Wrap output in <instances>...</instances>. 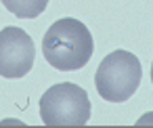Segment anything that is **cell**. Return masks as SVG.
Masks as SVG:
<instances>
[{
    "instance_id": "cell-5",
    "label": "cell",
    "mask_w": 153,
    "mask_h": 128,
    "mask_svg": "<svg viewBox=\"0 0 153 128\" xmlns=\"http://www.w3.org/2000/svg\"><path fill=\"white\" fill-rule=\"evenodd\" d=\"M2 4L21 19H34L44 13L48 0H2Z\"/></svg>"
},
{
    "instance_id": "cell-1",
    "label": "cell",
    "mask_w": 153,
    "mask_h": 128,
    "mask_svg": "<svg viewBox=\"0 0 153 128\" xmlns=\"http://www.w3.org/2000/svg\"><path fill=\"white\" fill-rule=\"evenodd\" d=\"M92 51V34L82 21L71 17L55 21L42 38V55L59 71L82 69L90 61Z\"/></svg>"
},
{
    "instance_id": "cell-3",
    "label": "cell",
    "mask_w": 153,
    "mask_h": 128,
    "mask_svg": "<svg viewBox=\"0 0 153 128\" xmlns=\"http://www.w3.org/2000/svg\"><path fill=\"white\" fill-rule=\"evenodd\" d=\"M90 109L88 92L74 82H59L40 97V118L46 126H84Z\"/></svg>"
},
{
    "instance_id": "cell-6",
    "label": "cell",
    "mask_w": 153,
    "mask_h": 128,
    "mask_svg": "<svg viewBox=\"0 0 153 128\" xmlns=\"http://www.w3.org/2000/svg\"><path fill=\"white\" fill-rule=\"evenodd\" d=\"M151 82H153V63H151Z\"/></svg>"
},
{
    "instance_id": "cell-4",
    "label": "cell",
    "mask_w": 153,
    "mask_h": 128,
    "mask_svg": "<svg viewBox=\"0 0 153 128\" xmlns=\"http://www.w3.org/2000/svg\"><path fill=\"white\" fill-rule=\"evenodd\" d=\"M36 48L32 36L15 25L2 28L0 32V76L23 78L34 67Z\"/></svg>"
},
{
    "instance_id": "cell-2",
    "label": "cell",
    "mask_w": 153,
    "mask_h": 128,
    "mask_svg": "<svg viewBox=\"0 0 153 128\" xmlns=\"http://www.w3.org/2000/svg\"><path fill=\"white\" fill-rule=\"evenodd\" d=\"M143 78V65L130 51H113L109 53L97 67L94 86L97 92L109 103L128 101Z\"/></svg>"
}]
</instances>
